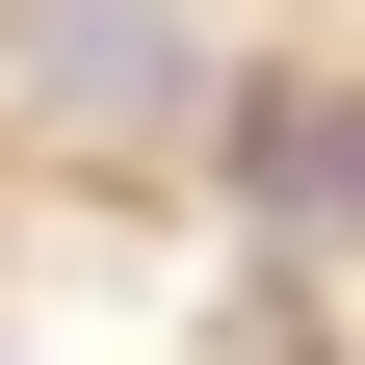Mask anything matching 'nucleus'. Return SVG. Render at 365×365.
I'll use <instances>...</instances> for the list:
<instances>
[{
    "mask_svg": "<svg viewBox=\"0 0 365 365\" xmlns=\"http://www.w3.org/2000/svg\"><path fill=\"white\" fill-rule=\"evenodd\" d=\"M26 78H53L78 130H182V105H209V53H182V0H26Z\"/></svg>",
    "mask_w": 365,
    "mask_h": 365,
    "instance_id": "nucleus-1",
    "label": "nucleus"
},
{
    "mask_svg": "<svg viewBox=\"0 0 365 365\" xmlns=\"http://www.w3.org/2000/svg\"><path fill=\"white\" fill-rule=\"evenodd\" d=\"M261 209H287V235H365V78H261Z\"/></svg>",
    "mask_w": 365,
    "mask_h": 365,
    "instance_id": "nucleus-2",
    "label": "nucleus"
}]
</instances>
